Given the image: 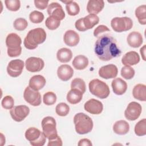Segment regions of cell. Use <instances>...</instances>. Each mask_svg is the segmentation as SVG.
Returning <instances> with one entry per match:
<instances>
[{
	"mask_svg": "<svg viewBox=\"0 0 146 146\" xmlns=\"http://www.w3.org/2000/svg\"><path fill=\"white\" fill-rule=\"evenodd\" d=\"M46 39V33L42 28H36L30 30L25 37L23 44L29 50H33L38 45L43 43Z\"/></svg>",
	"mask_w": 146,
	"mask_h": 146,
	"instance_id": "obj_2",
	"label": "cell"
},
{
	"mask_svg": "<svg viewBox=\"0 0 146 146\" xmlns=\"http://www.w3.org/2000/svg\"><path fill=\"white\" fill-rule=\"evenodd\" d=\"M74 123L76 132L80 135L90 132L93 128L91 118L84 113H78L74 117Z\"/></svg>",
	"mask_w": 146,
	"mask_h": 146,
	"instance_id": "obj_3",
	"label": "cell"
},
{
	"mask_svg": "<svg viewBox=\"0 0 146 146\" xmlns=\"http://www.w3.org/2000/svg\"><path fill=\"white\" fill-rule=\"evenodd\" d=\"M70 107L65 103H60L58 104L55 108L56 114L60 116H66L68 114Z\"/></svg>",
	"mask_w": 146,
	"mask_h": 146,
	"instance_id": "obj_34",
	"label": "cell"
},
{
	"mask_svg": "<svg viewBox=\"0 0 146 146\" xmlns=\"http://www.w3.org/2000/svg\"><path fill=\"white\" fill-rule=\"evenodd\" d=\"M83 93L75 88L71 89L67 94V100L72 104L79 103L83 98Z\"/></svg>",
	"mask_w": 146,
	"mask_h": 146,
	"instance_id": "obj_26",
	"label": "cell"
},
{
	"mask_svg": "<svg viewBox=\"0 0 146 146\" xmlns=\"http://www.w3.org/2000/svg\"><path fill=\"white\" fill-rule=\"evenodd\" d=\"M72 57L71 50L67 48H62L56 53L57 59L62 63H67L71 60Z\"/></svg>",
	"mask_w": 146,
	"mask_h": 146,
	"instance_id": "obj_27",
	"label": "cell"
},
{
	"mask_svg": "<svg viewBox=\"0 0 146 146\" xmlns=\"http://www.w3.org/2000/svg\"><path fill=\"white\" fill-rule=\"evenodd\" d=\"M132 94L137 100L140 101H146V86L143 84H137L132 90Z\"/></svg>",
	"mask_w": 146,
	"mask_h": 146,
	"instance_id": "obj_25",
	"label": "cell"
},
{
	"mask_svg": "<svg viewBox=\"0 0 146 146\" xmlns=\"http://www.w3.org/2000/svg\"><path fill=\"white\" fill-rule=\"evenodd\" d=\"M135 133L137 136H142L146 135V119H143L137 123L135 126Z\"/></svg>",
	"mask_w": 146,
	"mask_h": 146,
	"instance_id": "obj_32",
	"label": "cell"
},
{
	"mask_svg": "<svg viewBox=\"0 0 146 146\" xmlns=\"http://www.w3.org/2000/svg\"><path fill=\"white\" fill-rule=\"evenodd\" d=\"M24 65L23 61L21 59L12 60L8 64L7 72L11 77H18L22 74Z\"/></svg>",
	"mask_w": 146,
	"mask_h": 146,
	"instance_id": "obj_12",
	"label": "cell"
},
{
	"mask_svg": "<svg viewBox=\"0 0 146 146\" xmlns=\"http://www.w3.org/2000/svg\"><path fill=\"white\" fill-rule=\"evenodd\" d=\"M43 132L48 140H52L58 136L56 129V121L54 117L46 116L41 122Z\"/></svg>",
	"mask_w": 146,
	"mask_h": 146,
	"instance_id": "obj_7",
	"label": "cell"
},
{
	"mask_svg": "<svg viewBox=\"0 0 146 146\" xmlns=\"http://www.w3.org/2000/svg\"><path fill=\"white\" fill-rule=\"evenodd\" d=\"M43 101L47 106L52 105L56 101V96L53 92H47L43 95Z\"/></svg>",
	"mask_w": 146,
	"mask_h": 146,
	"instance_id": "obj_36",
	"label": "cell"
},
{
	"mask_svg": "<svg viewBox=\"0 0 146 146\" xmlns=\"http://www.w3.org/2000/svg\"><path fill=\"white\" fill-rule=\"evenodd\" d=\"M22 40L15 33H10L6 38V44L7 47V54L10 57H16L21 55Z\"/></svg>",
	"mask_w": 146,
	"mask_h": 146,
	"instance_id": "obj_4",
	"label": "cell"
},
{
	"mask_svg": "<svg viewBox=\"0 0 146 146\" xmlns=\"http://www.w3.org/2000/svg\"><path fill=\"white\" fill-rule=\"evenodd\" d=\"M129 130V125L125 120H120L116 121L113 125V132L119 135L127 134Z\"/></svg>",
	"mask_w": 146,
	"mask_h": 146,
	"instance_id": "obj_24",
	"label": "cell"
},
{
	"mask_svg": "<svg viewBox=\"0 0 146 146\" xmlns=\"http://www.w3.org/2000/svg\"><path fill=\"white\" fill-rule=\"evenodd\" d=\"M118 73L117 67L112 64L104 66L99 70V75L104 79H108L116 77Z\"/></svg>",
	"mask_w": 146,
	"mask_h": 146,
	"instance_id": "obj_16",
	"label": "cell"
},
{
	"mask_svg": "<svg viewBox=\"0 0 146 146\" xmlns=\"http://www.w3.org/2000/svg\"><path fill=\"white\" fill-rule=\"evenodd\" d=\"M60 25V21L56 19L51 17H48L47 18L46 21H45V25L48 29L51 30H54L56 29L59 27V26Z\"/></svg>",
	"mask_w": 146,
	"mask_h": 146,
	"instance_id": "obj_38",
	"label": "cell"
},
{
	"mask_svg": "<svg viewBox=\"0 0 146 146\" xmlns=\"http://www.w3.org/2000/svg\"><path fill=\"white\" fill-rule=\"evenodd\" d=\"M141 111L142 107L139 103L136 102H132L127 107L124 112V116L127 119L130 121H134L139 117Z\"/></svg>",
	"mask_w": 146,
	"mask_h": 146,
	"instance_id": "obj_10",
	"label": "cell"
},
{
	"mask_svg": "<svg viewBox=\"0 0 146 146\" xmlns=\"http://www.w3.org/2000/svg\"><path fill=\"white\" fill-rule=\"evenodd\" d=\"M88 87L90 92L100 99H106L110 95V91L108 85L98 79L91 80Z\"/></svg>",
	"mask_w": 146,
	"mask_h": 146,
	"instance_id": "obj_5",
	"label": "cell"
},
{
	"mask_svg": "<svg viewBox=\"0 0 146 146\" xmlns=\"http://www.w3.org/2000/svg\"><path fill=\"white\" fill-rule=\"evenodd\" d=\"M140 62V56L138 53L134 51L127 52L121 59L122 63L125 66H131L137 64Z\"/></svg>",
	"mask_w": 146,
	"mask_h": 146,
	"instance_id": "obj_19",
	"label": "cell"
},
{
	"mask_svg": "<svg viewBox=\"0 0 146 146\" xmlns=\"http://www.w3.org/2000/svg\"><path fill=\"white\" fill-rule=\"evenodd\" d=\"M15 29L18 31H23L26 29L28 26L27 21L23 18H17L13 23Z\"/></svg>",
	"mask_w": 146,
	"mask_h": 146,
	"instance_id": "obj_39",
	"label": "cell"
},
{
	"mask_svg": "<svg viewBox=\"0 0 146 146\" xmlns=\"http://www.w3.org/2000/svg\"><path fill=\"white\" fill-rule=\"evenodd\" d=\"M113 92L117 95L124 94L127 89V84L126 82L120 78L113 79L111 84Z\"/></svg>",
	"mask_w": 146,
	"mask_h": 146,
	"instance_id": "obj_21",
	"label": "cell"
},
{
	"mask_svg": "<svg viewBox=\"0 0 146 146\" xmlns=\"http://www.w3.org/2000/svg\"><path fill=\"white\" fill-rule=\"evenodd\" d=\"M135 15L139 22L145 25L146 24V6L143 5L137 7L135 10Z\"/></svg>",
	"mask_w": 146,
	"mask_h": 146,
	"instance_id": "obj_30",
	"label": "cell"
},
{
	"mask_svg": "<svg viewBox=\"0 0 146 146\" xmlns=\"http://www.w3.org/2000/svg\"><path fill=\"white\" fill-rule=\"evenodd\" d=\"M78 145L79 146H83V145L92 146V144L91 141L89 139H80L79 141V143H78Z\"/></svg>",
	"mask_w": 146,
	"mask_h": 146,
	"instance_id": "obj_46",
	"label": "cell"
},
{
	"mask_svg": "<svg viewBox=\"0 0 146 146\" xmlns=\"http://www.w3.org/2000/svg\"><path fill=\"white\" fill-rule=\"evenodd\" d=\"M26 68L28 71L36 72L41 71L44 66V63L42 59L37 57H30L25 62Z\"/></svg>",
	"mask_w": 146,
	"mask_h": 146,
	"instance_id": "obj_13",
	"label": "cell"
},
{
	"mask_svg": "<svg viewBox=\"0 0 146 146\" xmlns=\"http://www.w3.org/2000/svg\"><path fill=\"white\" fill-rule=\"evenodd\" d=\"M75 28L80 31H86V29L84 27V25L83 23V22H82V18H80L79 19H78L76 22H75Z\"/></svg>",
	"mask_w": 146,
	"mask_h": 146,
	"instance_id": "obj_45",
	"label": "cell"
},
{
	"mask_svg": "<svg viewBox=\"0 0 146 146\" xmlns=\"http://www.w3.org/2000/svg\"><path fill=\"white\" fill-rule=\"evenodd\" d=\"M47 11L50 17L60 21L65 17V13L62 6L57 2L51 3L47 7Z\"/></svg>",
	"mask_w": 146,
	"mask_h": 146,
	"instance_id": "obj_14",
	"label": "cell"
},
{
	"mask_svg": "<svg viewBox=\"0 0 146 146\" xmlns=\"http://www.w3.org/2000/svg\"><path fill=\"white\" fill-rule=\"evenodd\" d=\"M112 29L117 33L126 31L130 30L133 26V22L129 17H115L111 21Z\"/></svg>",
	"mask_w": 146,
	"mask_h": 146,
	"instance_id": "obj_8",
	"label": "cell"
},
{
	"mask_svg": "<svg viewBox=\"0 0 146 146\" xmlns=\"http://www.w3.org/2000/svg\"><path fill=\"white\" fill-rule=\"evenodd\" d=\"M84 108L87 112L91 114L98 115L103 111V105L100 101L95 99H91L85 103Z\"/></svg>",
	"mask_w": 146,
	"mask_h": 146,
	"instance_id": "obj_15",
	"label": "cell"
},
{
	"mask_svg": "<svg viewBox=\"0 0 146 146\" xmlns=\"http://www.w3.org/2000/svg\"><path fill=\"white\" fill-rule=\"evenodd\" d=\"M82 18L84 26L87 30L94 27L99 22V17L94 14H89Z\"/></svg>",
	"mask_w": 146,
	"mask_h": 146,
	"instance_id": "obj_29",
	"label": "cell"
},
{
	"mask_svg": "<svg viewBox=\"0 0 146 146\" xmlns=\"http://www.w3.org/2000/svg\"><path fill=\"white\" fill-rule=\"evenodd\" d=\"M5 3L7 9L12 11H18L21 7V2L19 0H6Z\"/></svg>",
	"mask_w": 146,
	"mask_h": 146,
	"instance_id": "obj_40",
	"label": "cell"
},
{
	"mask_svg": "<svg viewBox=\"0 0 146 146\" xmlns=\"http://www.w3.org/2000/svg\"><path fill=\"white\" fill-rule=\"evenodd\" d=\"M104 6V2L102 0H90L87 5V10L90 14L96 15L100 13Z\"/></svg>",
	"mask_w": 146,
	"mask_h": 146,
	"instance_id": "obj_20",
	"label": "cell"
},
{
	"mask_svg": "<svg viewBox=\"0 0 146 146\" xmlns=\"http://www.w3.org/2000/svg\"><path fill=\"white\" fill-rule=\"evenodd\" d=\"M95 53L102 60L108 61L121 55L116 40L109 34H104L98 38L95 42Z\"/></svg>",
	"mask_w": 146,
	"mask_h": 146,
	"instance_id": "obj_1",
	"label": "cell"
},
{
	"mask_svg": "<svg viewBox=\"0 0 146 146\" xmlns=\"http://www.w3.org/2000/svg\"><path fill=\"white\" fill-rule=\"evenodd\" d=\"M66 9L68 15L71 16L78 15L80 11L79 5L72 1H69L68 3L66 5Z\"/></svg>",
	"mask_w": 146,
	"mask_h": 146,
	"instance_id": "obj_31",
	"label": "cell"
},
{
	"mask_svg": "<svg viewBox=\"0 0 146 146\" xmlns=\"http://www.w3.org/2000/svg\"><path fill=\"white\" fill-rule=\"evenodd\" d=\"M127 40L128 45L133 48L140 47L143 42V39L141 34L137 31L130 33L127 38Z\"/></svg>",
	"mask_w": 146,
	"mask_h": 146,
	"instance_id": "obj_22",
	"label": "cell"
},
{
	"mask_svg": "<svg viewBox=\"0 0 146 146\" xmlns=\"http://www.w3.org/2000/svg\"><path fill=\"white\" fill-rule=\"evenodd\" d=\"M110 30L108 28L107 26L105 25H99L98 26L94 31V35L95 37H98V35L106 31H110Z\"/></svg>",
	"mask_w": 146,
	"mask_h": 146,
	"instance_id": "obj_42",
	"label": "cell"
},
{
	"mask_svg": "<svg viewBox=\"0 0 146 146\" xmlns=\"http://www.w3.org/2000/svg\"><path fill=\"white\" fill-rule=\"evenodd\" d=\"M48 3V1H38V0L34 1L35 6L39 10L45 9L47 7Z\"/></svg>",
	"mask_w": 146,
	"mask_h": 146,
	"instance_id": "obj_43",
	"label": "cell"
},
{
	"mask_svg": "<svg viewBox=\"0 0 146 146\" xmlns=\"http://www.w3.org/2000/svg\"><path fill=\"white\" fill-rule=\"evenodd\" d=\"M48 146H52V145H58L62 146V140L61 138L58 136L55 139L52 140H48V143L47 144Z\"/></svg>",
	"mask_w": 146,
	"mask_h": 146,
	"instance_id": "obj_44",
	"label": "cell"
},
{
	"mask_svg": "<svg viewBox=\"0 0 146 146\" xmlns=\"http://www.w3.org/2000/svg\"><path fill=\"white\" fill-rule=\"evenodd\" d=\"M73 74V69L68 64H62L60 66L57 70V75L58 78L63 81L68 80L72 78Z\"/></svg>",
	"mask_w": 146,
	"mask_h": 146,
	"instance_id": "obj_17",
	"label": "cell"
},
{
	"mask_svg": "<svg viewBox=\"0 0 146 146\" xmlns=\"http://www.w3.org/2000/svg\"><path fill=\"white\" fill-rule=\"evenodd\" d=\"M23 98L26 102L33 106H38L42 102L40 94L29 86L25 88L23 92Z\"/></svg>",
	"mask_w": 146,
	"mask_h": 146,
	"instance_id": "obj_9",
	"label": "cell"
},
{
	"mask_svg": "<svg viewBox=\"0 0 146 146\" xmlns=\"http://www.w3.org/2000/svg\"><path fill=\"white\" fill-rule=\"evenodd\" d=\"M65 44L68 46L72 47L76 46L79 42V34L74 30H69L65 32L63 36Z\"/></svg>",
	"mask_w": 146,
	"mask_h": 146,
	"instance_id": "obj_18",
	"label": "cell"
},
{
	"mask_svg": "<svg viewBox=\"0 0 146 146\" xmlns=\"http://www.w3.org/2000/svg\"><path fill=\"white\" fill-rule=\"evenodd\" d=\"M135 70L134 69L128 66H125L123 67H122L121 70V75L123 78L125 79H131L133 78L135 75Z\"/></svg>",
	"mask_w": 146,
	"mask_h": 146,
	"instance_id": "obj_35",
	"label": "cell"
},
{
	"mask_svg": "<svg viewBox=\"0 0 146 146\" xmlns=\"http://www.w3.org/2000/svg\"><path fill=\"white\" fill-rule=\"evenodd\" d=\"M140 54H141L143 60H145V45H144L143 47L140 48Z\"/></svg>",
	"mask_w": 146,
	"mask_h": 146,
	"instance_id": "obj_47",
	"label": "cell"
},
{
	"mask_svg": "<svg viewBox=\"0 0 146 146\" xmlns=\"http://www.w3.org/2000/svg\"><path fill=\"white\" fill-rule=\"evenodd\" d=\"M29 19L32 23H39L43 21L44 15L41 12L34 10L30 14Z\"/></svg>",
	"mask_w": 146,
	"mask_h": 146,
	"instance_id": "obj_37",
	"label": "cell"
},
{
	"mask_svg": "<svg viewBox=\"0 0 146 146\" xmlns=\"http://www.w3.org/2000/svg\"><path fill=\"white\" fill-rule=\"evenodd\" d=\"M46 83V80L44 76L40 75H36L30 78L29 86L34 90L39 91L43 88Z\"/></svg>",
	"mask_w": 146,
	"mask_h": 146,
	"instance_id": "obj_23",
	"label": "cell"
},
{
	"mask_svg": "<svg viewBox=\"0 0 146 146\" xmlns=\"http://www.w3.org/2000/svg\"><path fill=\"white\" fill-rule=\"evenodd\" d=\"M1 105L2 107L6 110H11L14 105V99L11 96L7 95L2 100Z\"/></svg>",
	"mask_w": 146,
	"mask_h": 146,
	"instance_id": "obj_41",
	"label": "cell"
},
{
	"mask_svg": "<svg viewBox=\"0 0 146 146\" xmlns=\"http://www.w3.org/2000/svg\"><path fill=\"white\" fill-rule=\"evenodd\" d=\"M25 137L33 146H43L46 139L43 132L35 127H30L26 131Z\"/></svg>",
	"mask_w": 146,
	"mask_h": 146,
	"instance_id": "obj_6",
	"label": "cell"
},
{
	"mask_svg": "<svg viewBox=\"0 0 146 146\" xmlns=\"http://www.w3.org/2000/svg\"><path fill=\"white\" fill-rule=\"evenodd\" d=\"M72 64L75 69L82 70L87 67L88 64V59L86 56L79 55L74 58Z\"/></svg>",
	"mask_w": 146,
	"mask_h": 146,
	"instance_id": "obj_28",
	"label": "cell"
},
{
	"mask_svg": "<svg viewBox=\"0 0 146 146\" xmlns=\"http://www.w3.org/2000/svg\"><path fill=\"white\" fill-rule=\"evenodd\" d=\"M71 88L77 89L80 91L83 94H84L86 92V83L83 79L80 78H75L73 79L71 82Z\"/></svg>",
	"mask_w": 146,
	"mask_h": 146,
	"instance_id": "obj_33",
	"label": "cell"
},
{
	"mask_svg": "<svg viewBox=\"0 0 146 146\" xmlns=\"http://www.w3.org/2000/svg\"><path fill=\"white\" fill-rule=\"evenodd\" d=\"M29 108L25 105H20L13 107L10 111L12 119L17 122L23 120L29 114Z\"/></svg>",
	"mask_w": 146,
	"mask_h": 146,
	"instance_id": "obj_11",
	"label": "cell"
}]
</instances>
